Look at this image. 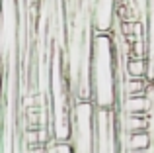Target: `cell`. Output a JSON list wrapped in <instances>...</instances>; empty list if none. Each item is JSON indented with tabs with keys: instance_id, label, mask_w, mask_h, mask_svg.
<instances>
[{
	"instance_id": "6da1fadb",
	"label": "cell",
	"mask_w": 154,
	"mask_h": 153,
	"mask_svg": "<svg viewBox=\"0 0 154 153\" xmlns=\"http://www.w3.org/2000/svg\"><path fill=\"white\" fill-rule=\"evenodd\" d=\"M117 76L119 57L115 41L109 31H96L90 55V92L92 104L102 110H115L117 106Z\"/></svg>"
},
{
	"instance_id": "7a4b0ae2",
	"label": "cell",
	"mask_w": 154,
	"mask_h": 153,
	"mask_svg": "<svg viewBox=\"0 0 154 153\" xmlns=\"http://www.w3.org/2000/svg\"><path fill=\"white\" fill-rule=\"evenodd\" d=\"M123 114H150V98L148 96H127L121 102Z\"/></svg>"
},
{
	"instance_id": "3957f363",
	"label": "cell",
	"mask_w": 154,
	"mask_h": 153,
	"mask_svg": "<svg viewBox=\"0 0 154 153\" xmlns=\"http://www.w3.org/2000/svg\"><path fill=\"white\" fill-rule=\"evenodd\" d=\"M148 86H150V80L148 79H129L125 76L121 80V92L127 96H148Z\"/></svg>"
},
{
	"instance_id": "277c9868",
	"label": "cell",
	"mask_w": 154,
	"mask_h": 153,
	"mask_svg": "<svg viewBox=\"0 0 154 153\" xmlns=\"http://www.w3.org/2000/svg\"><path fill=\"white\" fill-rule=\"evenodd\" d=\"M125 76L129 79H146L148 76V59L135 57L125 61Z\"/></svg>"
},
{
	"instance_id": "5b68a950",
	"label": "cell",
	"mask_w": 154,
	"mask_h": 153,
	"mask_svg": "<svg viewBox=\"0 0 154 153\" xmlns=\"http://www.w3.org/2000/svg\"><path fill=\"white\" fill-rule=\"evenodd\" d=\"M37 132L39 130H26V132H23V142H26L27 147L37 145V143H39V134H37Z\"/></svg>"
},
{
	"instance_id": "8992f818",
	"label": "cell",
	"mask_w": 154,
	"mask_h": 153,
	"mask_svg": "<svg viewBox=\"0 0 154 153\" xmlns=\"http://www.w3.org/2000/svg\"><path fill=\"white\" fill-rule=\"evenodd\" d=\"M27 153H47V145H41V143L31 145V147H27Z\"/></svg>"
},
{
	"instance_id": "52a82bcc",
	"label": "cell",
	"mask_w": 154,
	"mask_h": 153,
	"mask_svg": "<svg viewBox=\"0 0 154 153\" xmlns=\"http://www.w3.org/2000/svg\"><path fill=\"white\" fill-rule=\"evenodd\" d=\"M29 2V6H33V4H39V0H27Z\"/></svg>"
}]
</instances>
